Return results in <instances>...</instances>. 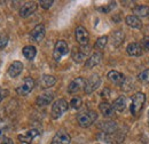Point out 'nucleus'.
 Wrapping results in <instances>:
<instances>
[{
	"label": "nucleus",
	"instance_id": "8",
	"mask_svg": "<svg viewBox=\"0 0 149 144\" xmlns=\"http://www.w3.org/2000/svg\"><path fill=\"white\" fill-rule=\"evenodd\" d=\"M88 52H90V47L88 46H80V48L74 47L72 49L71 55H72V58L74 60V62L80 63L81 61L85 60V57H86V55L88 54Z\"/></svg>",
	"mask_w": 149,
	"mask_h": 144
},
{
	"label": "nucleus",
	"instance_id": "28",
	"mask_svg": "<svg viewBox=\"0 0 149 144\" xmlns=\"http://www.w3.org/2000/svg\"><path fill=\"white\" fill-rule=\"evenodd\" d=\"M138 78H139V80L142 84H149V69L143 70V71L138 75Z\"/></svg>",
	"mask_w": 149,
	"mask_h": 144
},
{
	"label": "nucleus",
	"instance_id": "18",
	"mask_svg": "<svg viewBox=\"0 0 149 144\" xmlns=\"http://www.w3.org/2000/svg\"><path fill=\"white\" fill-rule=\"evenodd\" d=\"M102 60V54L101 53H94L93 55H91V57L86 61L85 63V68L86 69H92L95 65H97Z\"/></svg>",
	"mask_w": 149,
	"mask_h": 144
},
{
	"label": "nucleus",
	"instance_id": "24",
	"mask_svg": "<svg viewBox=\"0 0 149 144\" xmlns=\"http://www.w3.org/2000/svg\"><path fill=\"white\" fill-rule=\"evenodd\" d=\"M124 33L122 32V31H115V32H112L111 35V44L112 46H115V47H118L123 41H124Z\"/></svg>",
	"mask_w": 149,
	"mask_h": 144
},
{
	"label": "nucleus",
	"instance_id": "35",
	"mask_svg": "<svg viewBox=\"0 0 149 144\" xmlns=\"http://www.w3.org/2000/svg\"><path fill=\"white\" fill-rule=\"evenodd\" d=\"M142 45H143V48H145V49L149 51V38L145 39V40L142 41Z\"/></svg>",
	"mask_w": 149,
	"mask_h": 144
},
{
	"label": "nucleus",
	"instance_id": "34",
	"mask_svg": "<svg viewBox=\"0 0 149 144\" xmlns=\"http://www.w3.org/2000/svg\"><path fill=\"white\" fill-rule=\"evenodd\" d=\"M0 144H13V141H12L9 137H2L1 143Z\"/></svg>",
	"mask_w": 149,
	"mask_h": 144
},
{
	"label": "nucleus",
	"instance_id": "26",
	"mask_svg": "<svg viewBox=\"0 0 149 144\" xmlns=\"http://www.w3.org/2000/svg\"><path fill=\"white\" fill-rule=\"evenodd\" d=\"M100 128L106 133V134H111L117 129V125L112 121H107V123H101Z\"/></svg>",
	"mask_w": 149,
	"mask_h": 144
},
{
	"label": "nucleus",
	"instance_id": "37",
	"mask_svg": "<svg viewBox=\"0 0 149 144\" xmlns=\"http://www.w3.org/2000/svg\"><path fill=\"white\" fill-rule=\"evenodd\" d=\"M2 133H3V128L0 127V137H2Z\"/></svg>",
	"mask_w": 149,
	"mask_h": 144
},
{
	"label": "nucleus",
	"instance_id": "19",
	"mask_svg": "<svg viewBox=\"0 0 149 144\" xmlns=\"http://www.w3.org/2000/svg\"><path fill=\"white\" fill-rule=\"evenodd\" d=\"M108 79H109L111 82L116 84V85H122V84L124 82V80H125V77H124L120 72L112 70V71H110L108 73Z\"/></svg>",
	"mask_w": 149,
	"mask_h": 144
},
{
	"label": "nucleus",
	"instance_id": "12",
	"mask_svg": "<svg viewBox=\"0 0 149 144\" xmlns=\"http://www.w3.org/2000/svg\"><path fill=\"white\" fill-rule=\"evenodd\" d=\"M70 142H71V137H70V135L68 133L58 132L53 137L51 144H70Z\"/></svg>",
	"mask_w": 149,
	"mask_h": 144
},
{
	"label": "nucleus",
	"instance_id": "13",
	"mask_svg": "<svg viewBox=\"0 0 149 144\" xmlns=\"http://www.w3.org/2000/svg\"><path fill=\"white\" fill-rule=\"evenodd\" d=\"M56 82V79L54 75H49V74H44L40 79H39V86L42 89H47L52 86H54Z\"/></svg>",
	"mask_w": 149,
	"mask_h": 144
},
{
	"label": "nucleus",
	"instance_id": "6",
	"mask_svg": "<svg viewBox=\"0 0 149 144\" xmlns=\"http://www.w3.org/2000/svg\"><path fill=\"white\" fill-rule=\"evenodd\" d=\"M76 39L80 46H88L90 36H88L87 30L84 26H78L76 29Z\"/></svg>",
	"mask_w": 149,
	"mask_h": 144
},
{
	"label": "nucleus",
	"instance_id": "10",
	"mask_svg": "<svg viewBox=\"0 0 149 144\" xmlns=\"http://www.w3.org/2000/svg\"><path fill=\"white\" fill-rule=\"evenodd\" d=\"M85 85H86V81L84 78L79 77V78H76L74 80H72L69 86H68V93L69 94H74V93H78L81 88H85Z\"/></svg>",
	"mask_w": 149,
	"mask_h": 144
},
{
	"label": "nucleus",
	"instance_id": "29",
	"mask_svg": "<svg viewBox=\"0 0 149 144\" xmlns=\"http://www.w3.org/2000/svg\"><path fill=\"white\" fill-rule=\"evenodd\" d=\"M70 107L72 109H74V110L79 109L81 107V98L79 96H74V98L71 100V102H70Z\"/></svg>",
	"mask_w": 149,
	"mask_h": 144
},
{
	"label": "nucleus",
	"instance_id": "5",
	"mask_svg": "<svg viewBox=\"0 0 149 144\" xmlns=\"http://www.w3.org/2000/svg\"><path fill=\"white\" fill-rule=\"evenodd\" d=\"M33 87H35V80H33L32 78H30V77H26V78L24 79L23 84L17 87L16 91H17L19 95L24 96V95H28L31 90L33 89Z\"/></svg>",
	"mask_w": 149,
	"mask_h": 144
},
{
	"label": "nucleus",
	"instance_id": "21",
	"mask_svg": "<svg viewBox=\"0 0 149 144\" xmlns=\"http://www.w3.org/2000/svg\"><path fill=\"white\" fill-rule=\"evenodd\" d=\"M125 22H126V24H127L129 26L133 28V29H140V28L142 26L141 19L139 17H136V16H134V15L127 16V17L125 18Z\"/></svg>",
	"mask_w": 149,
	"mask_h": 144
},
{
	"label": "nucleus",
	"instance_id": "15",
	"mask_svg": "<svg viewBox=\"0 0 149 144\" xmlns=\"http://www.w3.org/2000/svg\"><path fill=\"white\" fill-rule=\"evenodd\" d=\"M38 135H39V133H38L36 129H31V130H29V132H26V133H24V134L19 135V140L21 142H23V143L30 144V143H32L33 138L37 137Z\"/></svg>",
	"mask_w": 149,
	"mask_h": 144
},
{
	"label": "nucleus",
	"instance_id": "4",
	"mask_svg": "<svg viewBox=\"0 0 149 144\" xmlns=\"http://www.w3.org/2000/svg\"><path fill=\"white\" fill-rule=\"evenodd\" d=\"M69 53V47H68V44L64 41V40H58L55 44V47H54V60L55 61H61V58Z\"/></svg>",
	"mask_w": 149,
	"mask_h": 144
},
{
	"label": "nucleus",
	"instance_id": "9",
	"mask_svg": "<svg viewBox=\"0 0 149 144\" xmlns=\"http://www.w3.org/2000/svg\"><path fill=\"white\" fill-rule=\"evenodd\" d=\"M37 9V3L33 2V1H30V2H25L21 9H19V16L23 18L29 17L30 15H32Z\"/></svg>",
	"mask_w": 149,
	"mask_h": 144
},
{
	"label": "nucleus",
	"instance_id": "23",
	"mask_svg": "<svg viewBox=\"0 0 149 144\" xmlns=\"http://www.w3.org/2000/svg\"><path fill=\"white\" fill-rule=\"evenodd\" d=\"M126 108V98L124 96H119L118 98L115 100L113 102V110L118 112H123Z\"/></svg>",
	"mask_w": 149,
	"mask_h": 144
},
{
	"label": "nucleus",
	"instance_id": "7",
	"mask_svg": "<svg viewBox=\"0 0 149 144\" xmlns=\"http://www.w3.org/2000/svg\"><path fill=\"white\" fill-rule=\"evenodd\" d=\"M100 84H101L100 77H99L97 74H92V75L88 78V80L86 81V85H85V88H84L85 93H86V94L93 93L94 90L100 86Z\"/></svg>",
	"mask_w": 149,
	"mask_h": 144
},
{
	"label": "nucleus",
	"instance_id": "3",
	"mask_svg": "<svg viewBox=\"0 0 149 144\" xmlns=\"http://www.w3.org/2000/svg\"><path fill=\"white\" fill-rule=\"evenodd\" d=\"M68 102L63 98L61 100H57L54 102V104L52 105V111H51V114H52V118L53 119H58L67 110H68Z\"/></svg>",
	"mask_w": 149,
	"mask_h": 144
},
{
	"label": "nucleus",
	"instance_id": "2",
	"mask_svg": "<svg viewBox=\"0 0 149 144\" xmlns=\"http://www.w3.org/2000/svg\"><path fill=\"white\" fill-rule=\"evenodd\" d=\"M145 102H146V95L143 93H136L134 95V97L132 98V103H131V108H130L131 113L133 116H136L141 111V109L143 107Z\"/></svg>",
	"mask_w": 149,
	"mask_h": 144
},
{
	"label": "nucleus",
	"instance_id": "1",
	"mask_svg": "<svg viewBox=\"0 0 149 144\" xmlns=\"http://www.w3.org/2000/svg\"><path fill=\"white\" fill-rule=\"evenodd\" d=\"M97 119V114L95 111H84L81 112L80 114H78L77 117V121H78V125L83 128H86V127H90L94 121Z\"/></svg>",
	"mask_w": 149,
	"mask_h": 144
},
{
	"label": "nucleus",
	"instance_id": "22",
	"mask_svg": "<svg viewBox=\"0 0 149 144\" xmlns=\"http://www.w3.org/2000/svg\"><path fill=\"white\" fill-rule=\"evenodd\" d=\"M99 109H100L101 113H102L104 117H112V116H113V107L110 105L108 102H102V103L99 105Z\"/></svg>",
	"mask_w": 149,
	"mask_h": 144
},
{
	"label": "nucleus",
	"instance_id": "20",
	"mask_svg": "<svg viewBox=\"0 0 149 144\" xmlns=\"http://www.w3.org/2000/svg\"><path fill=\"white\" fill-rule=\"evenodd\" d=\"M133 14L136 17H146L149 15V7L143 5H138L133 8Z\"/></svg>",
	"mask_w": 149,
	"mask_h": 144
},
{
	"label": "nucleus",
	"instance_id": "14",
	"mask_svg": "<svg viewBox=\"0 0 149 144\" xmlns=\"http://www.w3.org/2000/svg\"><path fill=\"white\" fill-rule=\"evenodd\" d=\"M53 98H54L53 93H45V94H41L38 96L36 103L38 107H46L53 101Z\"/></svg>",
	"mask_w": 149,
	"mask_h": 144
},
{
	"label": "nucleus",
	"instance_id": "31",
	"mask_svg": "<svg viewBox=\"0 0 149 144\" xmlns=\"http://www.w3.org/2000/svg\"><path fill=\"white\" fill-rule=\"evenodd\" d=\"M8 44V37L0 33V49H3Z\"/></svg>",
	"mask_w": 149,
	"mask_h": 144
},
{
	"label": "nucleus",
	"instance_id": "36",
	"mask_svg": "<svg viewBox=\"0 0 149 144\" xmlns=\"http://www.w3.org/2000/svg\"><path fill=\"white\" fill-rule=\"evenodd\" d=\"M109 93H110V90L106 88V89H103V91L101 93V96H102L103 98H104V97H109Z\"/></svg>",
	"mask_w": 149,
	"mask_h": 144
},
{
	"label": "nucleus",
	"instance_id": "33",
	"mask_svg": "<svg viewBox=\"0 0 149 144\" xmlns=\"http://www.w3.org/2000/svg\"><path fill=\"white\" fill-rule=\"evenodd\" d=\"M6 96H8V90L7 89H0V102H1Z\"/></svg>",
	"mask_w": 149,
	"mask_h": 144
},
{
	"label": "nucleus",
	"instance_id": "32",
	"mask_svg": "<svg viewBox=\"0 0 149 144\" xmlns=\"http://www.w3.org/2000/svg\"><path fill=\"white\" fill-rule=\"evenodd\" d=\"M53 3H54L53 0H41V1H40V6H41L44 9H48V8H51Z\"/></svg>",
	"mask_w": 149,
	"mask_h": 144
},
{
	"label": "nucleus",
	"instance_id": "16",
	"mask_svg": "<svg viewBox=\"0 0 149 144\" xmlns=\"http://www.w3.org/2000/svg\"><path fill=\"white\" fill-rule=\"evenodd\" d=\"M22 70H23V64L21 62H19V61H15V62H13L9 65V68H8V74L12 78H16L17 75L21 74Z\"/></svg>",
	"mask_w": 149,
	"mask_h": 144
},
{
	"label": "nucleus",
	"instance_id": "25",
	"mask_svg": "<svg viewBox=\"0 0 149 144\" xmlns=\"http://www.w3.org/2000/svg\"><path fill=\"white\" fill-rule=\"evenodd\" d=\"M23 55H24V57L26 58V60H33L35 57H36V54H37V49L33 47V46H31V45H29V46H25L24 48H23Z\"/></svg>",
	"mask_w": 149,
	"mask_h": 144
},
{
	"label": "nucleus",
	"instance_id": "27",
	"mask_svg": "<svg viewBox=\"0 0 149 144\" xmlns=\"http://www.w3.org/2000/svg\"><path fill=\"white\" fill-rule=\"evenodd\" d=\"M107 42H108V38L106 36L103 37H100L97 40H96V42H95V48L96 49H103L104 47H106V45H107Z\"/></svg>",
	"mask_w": 149,
	"mask_h": 144
},
{
	"label": "nucleus",
	"instance_id": "11",
	"mask_svg": "<svg viewBox=\"0 0 149 144\" xmlns=\"http://www.w3.org/2000/svg\"><path fill=\"white\" fill-rule=\"evenodd\" d=\"M46 33V30H45V26L42 24H38L37 26L31 31L30 33V39L35 42H40Z\"/></svg>",
	"mask_w": 149,
	"mask_h": 144
},
{
	"label": "nucleus",
	"instance_id": "17",
	"mask_svg": "<svg viewBox=\"0 0 149 144\" xmlns=\"http://www.w3.org/2000/svg\"><path fill=\"white\" fill-rule=\"evenodd\" d=\"M126 52H127V54L130 55V56H140V55L142 54V52H143V48H142V46L140 44L132 42V44H130L127 46Z\"/></svg>",
	"mask_w": 149,
	"mask_h": 144
},
{
	"label": "nucleus",
	"instance_id": "30",
	"mask_svg": "<svg viewBox=\"0 0 149 144\" xmlns=\"http://www.w3.org/2000/svg\"><path fill=\"white\" fill-rule=\"evenodd\" d=\"M115 6H116V2H115V1H112V2H110L108 6H106V7H100V8H99V10H100V12H102V13H109L112 8H115Z\"/></svg>",
	"mask_w": 149,
	"mask_h": 144
}]
</instances>
